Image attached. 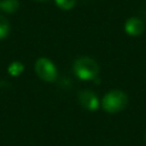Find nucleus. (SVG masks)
Listing matches in <instances>:
<instances>
[{
	"instance_id": "nucleus-2",
	"label": "nucleus",
	"mask_w": 146,
	"mask_h": 146,
	"mask_svg": "<svg viewBox=\"0 0 146 146\" xmlns=\"http://www.w3.org/2000/svg\"><path fill=\"white\" fill-rule=\"evenodd\" d=\"M128 104V96L122 90H111L102 99V107L107 113H119Z\"/></svg>"
},
{
	"instance_id": "nucleus-8",
	"label": "nucleus",
	"mask_w": 146,
	"mask_h": 146,
	"mask_svg": "<svg viewBox=\"0 0 146 146\" xmlns=\"http://www.w3.org/2000/svg\"><path fill=\"white\" fill-rule=\"evenodd\" d=\"M9 30H10V26L7 18L0 15V40L7 38V35L9 34Z\"/></svg>"
},
{
	"instance_id": "nucleus-4",
	"label": "nucleus",
	"mask_w": 146,
	"mask_h": 146,
	"mask_svg": "<svg viewBox=\"0 0 146 146\" xmlns=\"http://www.w3.org/2000/svg\"><path fill=\"white\" fill-rule=\"evenodd\" d=\"M78 100L80 103V105L86 108L87 111H97L99 107V99L98 97L90 90L86 89V90H81L78 95Z\"/></svg>"
},
{
	"instance_id": "nucleus-11",
	"label": "nucleus",
	"mask_w": 146,
	"mask_h": 146,
	"mask_svg": "<svg viewBox=\"0 0 146 146\" xmlns=\"http://www.w3.org/2000/svg\"><path fill=\"white\" fill-rule=\"evenodd\" d=\"M145 139H146V133H145Z\"/></svg>"
},
{
	"instance_id": "nucleus-9",
	"label": "nucleus",
	"mask_w": 146,
	"mask_h": 146,
	"mask_svg": "<svg viewBox=\"0 0 146 146\" xmlns=\"http://www.w3.org/2000/svg\"><path fill=\"white\" fill-rule=\"evenodd\" d=\"M55 3L57 5L58 8L63 10H70L74 7L75 0H55Z\"/></svg>"
},
{
	"instance_id": "nucleus-6",
	"label": "nucleus",
	"mask_w": 146,
	"mask_h": 146,
	"mask_svg": "<svg viewBox=\"0 0 146 146\" xmlns=\"http://www.w3.org/2000/svg\"><path fill=\"white\" fill-rule=\"evenodd\" d=\"M19 7L18 0H2L0 1V9L7 14L15 13Z\"/></svg>"
},
{
	"instance_id": "nucleus-1",
	"label": "nucleus",
	"mask_w": 146,
	"mask_h": 146,
	"mask_svg": "<svg viewBox=\"0 0 146 146\" xmlns=\"http://www.w3.org/2000/svg\"><path fill=\"white\" fill-rule=\"evenodd\" d=\"M73 71L81 80H94L99 73V65L90 57H80L74 62Z\"/></svg>"
},
{
	"instance_id": "nucleus-10",
	"label": "nucleus",
	"mask_w": 146,
	"mask_h": 146,
	"mask_svg": "<svg viewBox=\"0 0 146 146\" xmlns=\"http://www.w3.org/2000/svg\"><path fill=\"white\" fill-rule=\"evenodd\" d=\"M38 1H44V0H38Z\"/></svg>"
},
{
	"instance_id": "nucleus-5",
	"label": "nucleus",
	"mask_w": 146,
	"mask_h": 146,
	"mask_svg": "<svg viewBox=\"0 0 146 146\" xmlns=\"http://www.w3.org/2000/svg\"><path fill=\"white\" fill-rule=\"evenodd\" d=\"M145 24L141 19L137 17H130L124 23V31L131 36H138L144 32Z\"/></svg>"
},
{
	"instance_id": "nucleus-3",
	"label": "nucleus",
	"mask_w": 146,
	"mask_h": 146,
	"mask_svg": "<svg viewBox=\"0 0 146 146\" xmlns=\"http://www.w3.org/2000/svg\"><path fill=\"white\" fill-rule=\"evenodd\" d=\"M34 70L36 75L46 82H54L57 79V68L54 63L48 58H39L35 62Z\"/></svg>"
},
{
	"instance_id": "nucleus-7",
	"label": "nucleus",
	"mask_w": 146,
	"mask_h": 146,
	"mask_svg": "<svg viewBox=\"0 0 146 146\" xmlns=\"http://www.w3.org/2000/svg\"><path fill=\"white\" fill-rule=\"evenodd\" d=\"M23 71H24V65L21 62H13L8 66V73L11 76H18L23 73Z\"/></svg>"
}]
</instances>
